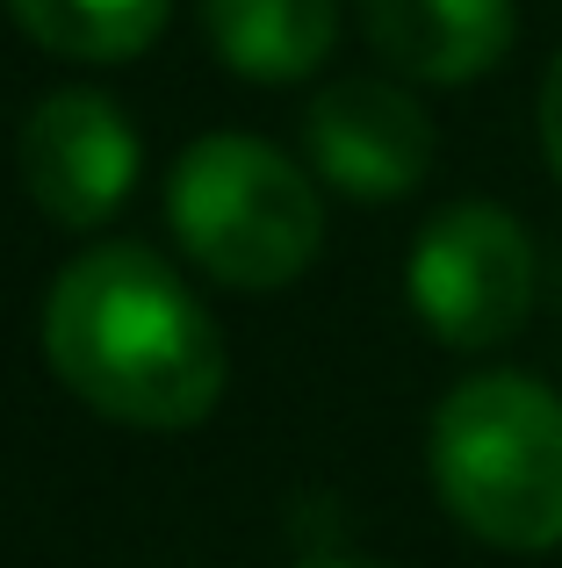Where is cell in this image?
I'll use <instances>...</instances> for the list:
<instances>
[{"mask_svg": "<svg viewBox=\"0 0 562 568\" xmlns=\"http://www.w3.org/2000/svg\"><path fill=\"white\" fill-rule=\"evenodd\" d=\"M43 361L87 403L138 432H188L217 410L231 353L202 295L152 245H94L43 295Z\"/></svg>", "mask_w": 562, "mask_h": 568, "instance_id": "6da1fadb", "label": "cell"}, {"mask_svg": "<svg viewBox=\"0 0 562 568\" xmlns=\"http://www.w3.org/2000/svg\"><path fill=\"white\" fill-rule=\"evenodd\" d=\"M425 475L483 547L549 555L562 547V396L534 375H469L425 425Z\"/></svg>", "mask_w": 562, "mask_h": 568, "instance_id": "7a4b0ae2", "label": "cell"}, {"mask_svg": "<svg viewBox=\"0 0 562 568\" xmlns=\"http://www.w3.org/2000/svg\"><path fill=\"white\" fill-rule=\"evenodd\" d=\"M167 223L202 274L245 295L303 281L324 245L318 181L289 152H274L268 138H245V130H210L173 159Z\"/></svg>", "mask_w": 562, "mask_h": 568, "instance_id": "3957f363", "label": "cell"}, {"mask_svg": "<svg viewBox=\"0 0 562 568\" xmlns=\"http://www.w3.org/2000/svg\"><path fill=\"white\" fill-rule=\"evenodd\" d=\"M419 324L454 353H491L534 310V237L498 202H448L404 260Z\"/></svg>", "mask_w": 562, "mask_h": 568, "instance_id": "277c9868", "label": "cell"}, {"mask_svg": "<svg viewBox=\"0 0 562 568\" xmlns=\"http://www.w3.org/2000/svg\"><path fill=\"white\" fill-rule=\"evenodd\" d=\"M14 166H22L29 202L66 231H94L138 187V130L94 87H58L29 109L22 138H14Z\"/></svg>", "mask_w": 562, "mask_h": 568, "instance_id": "5b68a950", "label": "cell"}, {"mask_svg": "<svg viewBox=\"0 0 562 568\" xmlns=\"http://www.w3.org/2000/svg\"><path fill=\"white\" fill-rule=\"evenodd\" d=\"M318 181L353 202H397L433 173V115L397 80H332L303 115Z\"/></svg>", "mask_w": 562, "mask_h": 568, "instance_id": "8992f818", "label": "cell"}, {"mask_svg": "<svg viewBox=\"0 0 562 568\" xmlns=\"http://www.w3.org/2000/svg\"><path fill=\"white\" fill-rule=\"evenodd\" d=\"M361 29L390 72L419 87H469L512 51V0H361Z\"/></svg>", "mask_w": 562, "mask_h": 568, "instance_id": "52a82bcc", "label": "cell"}, {"mask_svg": "<svg viewBox=\"0 0 562 568\" xmlns=\"http://www.w3.org/2000/svg\"><path fill=\"white\" fill-rule=\"evenodd\" d=\"M195 8L210 51L260 87L310 80L339 43V0H195Z\"/></svg>", "mask_w": 562, "mask_h": 568, "instance_id": "ba28073f", "label": "cell"}, {"mask_svg": "<svg viewBox=\"0 0 562 568\" xmlns=\"http://www.w3.org/2000/svg\"><path fill=\"white\" fill-rule=\"evenodd\" d=\"M14 29L43 43L51 58H80V65H123V58L152 51L167 29L173 0H8Z\"/></svg>", "mask_w": 562, "mask_h": 568, "instance_id": "9c48e42d", "label": "cell"}, {"mask_svg": "<svg viewBox=\"0 0 562 568\" xmlns=\"http://www.w3.org/2000/svg\"><path fill=\"white\" fill-rule=\"evenodd\" d=\"M541 152H549V173L562 181V51H555L549 80H541Z\"/></svg>", "mask_w": 562, "mask_h": 568, "instance_id": "30bf717a", "label": "cell"}, {"mask_svg": "<svg viewBox=\"0 0 562 568\" xmlns=\"http://www.w3.org/2000/svg\"><path fill=\"white\" fill-rule=\"evenodd\" d=\"M295 568H382V561H361V555H310V561H295Z\"/></svg>", "mask_w": 562, "mask_h": 568, "instance_id": "8fae6325", "label": "cell"}]
</instances>
